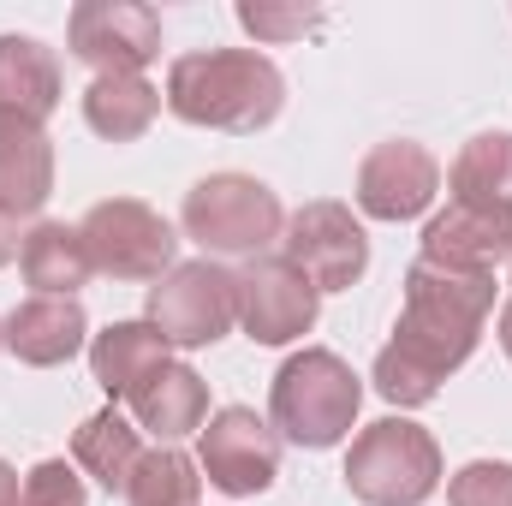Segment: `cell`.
I'll list each match as a JSON object with an SVG mask.
<instances>
[{
    "mask_svg": "<svg viewBox=\"0 0 512 506\" xmlns=\"http://www.w3.org/2000/svg\"><path fill=\"white\" fill-rule=\"evenodd\" d=\"M0 506H24V483H18V471L0 459Z\"/></svg>",
    "mask_w": 512,
    "mask_h": 506,
    "instance_id": "28",
    "label": "cell"
},
{
    "mask_svg": "<svg viewBox=\"0 0 512 506\" xmlns=\"http://www.w3.org/2000/svg\"><path fill=\"white\" fill-rule=\"evenodd\" d=\"M501 352H507V364H512V298H507V310H501Z\"/></svg>",
    "mask_w": 512,
    "mask_h": 506,
    "instance_id": "29",
    "label": "cell"
},
{
    "mask_svg": "<svg viewBox=\"0 0 512 506\" xmlns=\"http://www.w3.org/2000/svg\"><path fill=\"white\" fill-rule=\"evenodd\" d=\"M18 274H24L30 298H78V286H84L96 268H90V251H84L78 227H66V221H36V227L24 233Z\"/></svg>",
    "mask_w": 512,
    "mask_h": 506,
    "instance_id": "18",
    "label": "cell"
},
{
    "mask_svg": "<svg viewBox=\"0 0 512 506\" xmlns=\"http://www.w3.org/2000/svg\"><path fill=\"white\" fill-rule=\"evenodd\" d=\"M161 102L167 96L149 78H126V72L90 78V90H84V126L96 131V137H108V143H131V137H143L161 120Z\"/></svg>",
    "mask_w": 512,
    "mask_h": 506,
    "instance_id": "21",
    "label": "cell"
},
{
    "mask_svg": "<svg viewBox=\"0 0 512 506\" xmlns=\"http://www.w3.org/2000/svg\"><path fill=\"white\" fill-rule=\"evenodd\" d=\"M423 262L495 274L501 262H512V209L447 197V209L429 215V227H423Z\"/></svg>",
    "mask_w": 512,
    "mask_h": 506,
    "instance_id": "13",
    "label": "cell"
},
{
    "mask_svg": "<svg viewBox=\"0 0 512 506\" xmlns=\"http://www.w3.org/2000/svg\"><path fill=\"white\" fill-rule=\"evenodd\" d=\"M84 346H90V316L78 298H24L6 316V352L30 370L72 364Z\"/></svg>",
    "mask_w": 512,
    "mask_h": 506,
    "instance_id": "15",
    "label": "cell"
},
{
    "mask_svg": "<svg viewBox=\"0 0 512 506\" xmlns=\"http://www.w3.org/2000/svg\"><path fill=\"white\" fill-rule=\"evenodd\" d=\"M54 197V143L36 120L0 114V209L12 221L42 215Z\"/></svg>",
    "mask_w": 512,
    "mask_h": 506,
    "instance_id": "16",
    "label": "cell"
},
{
    "mask_svg": "<svg viewBox=\"0 0 512 506\" xmlns=\"http://www.w3.org/2000/svg\"><path fill=\"white\" fill-rule=\"evenodd\" d=\"M441 489V447L423 423L382 417L352 435L346 453V495L364 506H423Z\"/></svg>",
    "mask_w": 512,
    "mask_h": 506,
    "instance_id": "4",
    "label": "cell"
},
{
    "mask_svg": "<svg viewBox=\"0 0 512 506\" xmlns=\"http://www.w3.org/2000/svg\"><path fill=\"white\" fill-rule=\"evenodd\" d=\"M66 48L96 78H143V66L161 60V12L143 0H78L66 18Z\"/></svg>",
    "mask_w": 512,
    "mask_h": 506,
    "instance_id": "9",
    "label": "cell"
},
{
    "mask_svg": "<svg viewBox=\"0 0 512 506\" xmlns=\"http://www.w3.org/2000/svg\"><path fill=\"white\" fill-rule=\"evenodd\" d=\"M60 108V60L48 42L36 36H18L6 30L0 36V114H18V120H48Z\"/></svg>",
    "mask_w": 512,
    "mask_h": 506,
    "instance_id": "17",
    "label": "cell"
},
{
    "mask_svg": "<svg viewBox=\"0 0 512 506\" xmlns=\"http://www.w3.org/2000/svg\"><path fill=\"white\" fill-rule=\"evenodd\" d=\"M149 328L179 346V352H203L215 340L233 334L239 322V274L221 268L215 256H197V262H173L155 286H149V304H143Z\"/></svg>",
    "mask_w": 512,
    "mask_h": 506,
    "instance_id": "6",
    "label": "cell"
},
{
    "mask_svg": "<svg viewBox=\"0 0 512 506\" xmlns=\"http://www.w3.org/2000/svg\"><path fill=\"white\" fill-rule=\"evenodd\" d=\"M78 239L90 251V268L108 280H161L179 256V233L161 209L137 197H108L78 221Z\"/></svg>",
    "mask_w": 512,
    "mask_h": 506,
    "instance_id": "7",
    "label": "cell"
},
{
    "mask_svg": "<svg viewBox=\"0 0 512 506\" xmlns=\"http://www.w3.org/2000/svg\"><path fill=\"white\" fill-rule=\"evenodd\" d=\"M0 346H6V322H0Z\"/></svg>",
    "mask_w": 512,
    "mask_h": 506,
    "instance_id": "30",
    "label": "cell"
},
{
    "mask_svg": "<svg viewBox=\"0 0 512 506\" xmlns=\"http://www.w3.org/2000/svg\"><path fill=\"white\" fill-rule=\"evenodd\" d=\"M280 256L316 286V292H352L370 268V233L364 221L334 203V197H316L304 209L286 215V233H280Z\"/></svg>",
    "mask_w": 512,
    "mask_h": 506,
    "instance_id": "8",
    "label": "cell"
},
{
    "mask_svg": "<svg viewBox=\"0 0 512 506\" xmlns=\"http://www.w3.org/2000/svg\"><path fill=\"white\" fill-rule=\"evenodd\" d=\"M197 471L233 501L268 495L274 477H280V435H274V423H262L251 405L215 411L203 423V435H197Z\"/></svg>",
    "mask_w": 512,
    "mask_h": 506,
    "instance_id": "10",
    "label": "cell"
},
{
    "mask_svg": "<svg viewBox=\"0 0 512 506\" xmlns=\"http://www.w3.org/2000/svg\"><path fill=\"white\" fill-rule=\"evenodd\" d=\"M197 495H203L197 459H185L179 447H149L126 483V506H197Z\"/></svg>",
    "mask_w": 512,
    "mask_h": 506,
    "instance_id": "23",
    "label": "cell"
},
{
    "mask_svg": "<svg viewBox=\"0 0 512 506\" xmlns=\"http://www.w3.org/2000/svg\"><path fill=\"white\" fill-rule=\"evenodd\" d=\"M131 417H137V429L143 435H155L161 447H173V441H185V435H203V423H209V381L197 376L191 364H161L155 376H143L131 387Z\"/></svg>",
    "mask_w": 512,
    "mask_h": 506,
    "instance_id": "14",
    "label": "cell"
},
{
    "mask_svg": "<svg viewBox=\"0 0 512 506\" xmlns=\"http://www.w3.org/2000/svg\"><path fill=\"white\" fill-rule=\"evenodd\" d=\"M447 191L459 203H501V209H512V131H477L459 149V161L447 173Z\"/></svg>",
    "mask_w": 512,
    "mask_h": 506,
    "instance_id": "22",
    "label": "cell"
},
{
    "mask_svg": "<svg viewBox=\"0 0 512 506\" xmlns=\"http://www.w3.org/2000/svg\"><path fill=\"white\" fill-rule=\"evenodd\" d=\"M18 251H24V233H18V221L0 209V268H6V262H12Z\"/></svg>",
    "mask_w": 512,
    "mask_h": 506,
    "instance_id": "27",
    "label": "cell"
},
{
    "mask_svg": "<svg viewBox=\"0 0 512 506\" xmlns=\"http://www.w3.org/2000/svg\"><path fill=\"white\" fill-rule=\"evenodd\" d=\"M167 340L149 322H108L102 334H90V376L102 381L108 399H131V387L155 376L167 364Z\"/></svg>",
    "mask_w": 512,
    "mask_h": 506,
    "instance_id": "19",
    "label": "cell"
},
{
    "mask_svg": "<svg viewBox=\"0 0 512 506\" xmlns=\"http://www.w3.org/2000/svg\"><path fill=\"white\" fill-rule=\"evenodd\" d=\"M447 506H512V465L507 459H471L447 477Z\"/></svg>",
    "mask_w": 512,
    "mask_h": 506,
    "instance_id": "24",
    "label": "cell"
},
{
    "mask_svg": "<svg viewBox=\"0 0 512 506\" xmlns=\"http://www.w3.org/2000/svg\"><path fill=\"white\" fill-rule=\"evenodd\" d=\"M179 227L191 245H203V256H251L256 262L268 245H280L286 209L251 173H209L185 191Z\"/></svg>",
    "mask_w": 512,
    "mask_h": 506,
    "instance_id": "5",
    "label": "cell"
},
{
    "mask_svg": "<svg viewBox=\"0 0 512 506\" xmlns=\"http://www.w3.org/2000/svg\"><path fill=\"white\" fill-rule=\"evenodd\" d=\"M322 292L286 262V256H256L239 268V328L256 346H292L316 328Z\"/></svg>",
    "mask_w": 512,
    "mask_h": 506,
    "instance_id": "11",
    "label": "cell"
},
{
    "mask_svg": "<svg viewBox=\"0 0 512 506\" xmlns=\"http://www.w3.org/2000/svg\"><path fill=\"white\" fill-rule=\"evenodd\" d=\"M441 191V161L417 137H387L358 167V209L370 221H417Z\"/></svg>",
    "mask_w": 512,
    "mask_h": 506,
    "instance_id": "12",
    "label": "cell"
},
{
    "mask_svg": "<svg viewBox=\"0 0 512 506\" xmlns=\"http://www.w3.org/2000/svg\"><path fill=\"white\" fill-rule=\"evenodd\" d=\"M24 506H90L84 495V471L72 459H42L24 477Z\"/></svg>",
    "mask_w": 512,
    "mask_h": 506,
    "instance_id": "26",
    "label": "cell"
},
{
    "mask_svg": "<svg viewBox=\"0 0 512 506\" xmlns=\"http://www.w3.org/2000/svg\"><path fill=\"white\" fill-rule=\"evenodd\" d=\"M322 6H268V0H239V24L251 30L256 42H292V36H310L322 30Z\"/></svg>",
    "mask_w": 512,
    "mask_h": 506,
    "instance_id": "25",
    "label": "cell"
},
{
    "mask_svg": "<svg viewBox=\"0 0 512 506\" xmlns=\"http://www.w3.org/2000/svg\"><path fill=\"white\" fill-rule=\"evenodd\" d=\"M358 405H364V381L328 346L292 352L274 370V387H268L274 435H286L292 447H310V453L340 447L352 435V423H358Z\"/></svg>",
    "mask_w": 512,
    "mask_h": 506,
    "instance_id": "3",
    "label": "cell"
},
{
    "mask_svg": "<svg viewBox=\"0 0 512 506\" xmlns=\"http://www.w3.org/2000/svg\"><path fill=\"white\" fill-rule=\"evenodd\" d=\"M495 316V274L411 262L405 268V310L393 322V340L376 358V393L399 411H417L441 393V381L471 364L483 328Z\"/></svg>",
    "mask_w": 512,
    "mask_h": 506,
    "instance_id": "1",
    "label": "cell"
},
{
    "mask_svg": "<svg viewBox=\"0 0 512 506\" xmlns=\"http://www.w3.org/2000/svg\"><path fill=\"white\" fill-rule=\"evenodd\" d=\"M286 108V78L256 48H197L167 66V114L203 131H262Z\"/></svg>",
    "mask_w": 512,
    "mask_h": 506,
    "instance_id": "2",
    "label": "cell"
},
{
    "mask_svg": "<svg viewBox=\"0 0 512 506\" xmlns=\"http://www.w3.org/2000/svg\"><path fill=\"white\" fill-rule=\"evenodd\" d=\"M143 429L131 423L120 405H108V411H96V417H84L78 423V435H72V465L84 471V477H96L108 495H126L131 471H137V459H143V441H137Z\"/></svg>",
    "mask_w": 512,
    "mask_h": 506,
    "instance_id": "20",
    "label": "cell"
}]
</instances>
